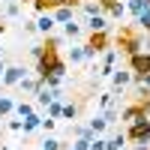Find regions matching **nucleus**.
Instances as JSON below:
<instances>
[{
  "label": "nucleus",
  "mask_w": 150,
  "mask_h": 150,
  "mask_svg": "<svg viewBox=\"0 0 150 150\" xmlns=\"http://www.w3.org/2000/svg\"><path fill=\"white\" fill-rule=\"evenodd\" d=\"M63 3H69V0H33V6H36V12H51V9H57V6H63Z\"/></svg>",
  "instance_id": "obj_16"
},
{
  "label": "nucleus",
  "mask_w": 150,
  "mask_h": 150,
  "mask_svg": "<svg viewBox=\"0 0 150 150\" xmlns=\"http://www.w3.org/2000/svg\"><path fill=\"white\" fill-rule=\"evenodd\" d=\"M3 72H6V63H3V60H0V78H3Z\"/></svg>",
  "instance_id": "obj_39"
},
{
  "label": "nucleus",
  "mask_w": 150,
  "mask_h": 150,
  "mask_svg": "<svg viewBox=\"0 0 150 150\" xmlns=\"http://www.w3.org/2000/svg\"><path fill=\"white\" fill-rule=\"evenodd\" d=\"M6 129H9V132H24L21 117H15V114H12V117H9V123H6Z\"/></svg>",
  "instance_id": "obj_30"
},
{
  "label": "nucleus",
  "mask_w": 150,
  "mask_h": 150,
  "mask_svg": "<svg viewBox=\"0 0 150 150\" xmlns=\"http://www.w3.org/2000/svg\"><path fill=\"white\" fill-rule=\"evenodd\" d=\"M123 150H126V147H123Z\"/></svg>",
  "instance_id": "obj_44"
},
{
  "label": "nucleus",
  "mask_w": 150,
  "mask_h": 150,
  "mask_svg": "<svg viewBox=\"0 0 150 150\" xmlns=\"http://www.w3.org/2000/svg\"><path fill=\"white\" fill-rule=\"evenodd\" d=\"M54 123H57V120H51V117H42V126H39V129H42V132L48 135V132L54 129Z\"/></svg>",
  "instance_id": "obj_36"
},
{
  "label": "nucleus",
  "mask_w": 150,
  "mask_h": 150,
  "mask_svg": "<svg viewBox=\"0 0 150 150\" xmlns=\"http://www.w3.org/2000/svg\"><path fill=\"white\" fill-rule=\"evenodd\" d=\"M90 33H102V30H108V15L102 12V15H87V24H84Z\"/></svg>",
  "instance_id": "obj_10"
},
{
  "label": "nucleus",
  "mask_w": 150,
  "mask_h": 150,
  "mask_svg": "<svg viewBox=\"0 0 150 150\" xmlns=\"http://www.w3.org/2000/svg\"><path fill=\"white\" fill-rule=\"evenodd\" d=\"M144 117H150V114H147L138 102H132V105H126V108L120 111V120H126L129 126H132V123H138V120H144Z\"/></svg>",
  "instance_id": "obj_6"
},
{
  "label": "nucleus",
  "mask_w": 150,
  "mask_h": 150,
  "mask_svg": "<svg viewBox=\"0 0 150 150\" xmlns=\"http://www.w3.org/2000/svg\"><path fill=\"white\" fill-rule=\"evenodd\" d=\"M66 63H75V66H78V63H87V60H84V45H72V48H69Z\"/></svg>",
  "instance_id": "obj_17"
},
{
  "label": "nucleus",
  "mask_w": 150,
  "mask_h": 150,
  "mask_svg": "<svg viewBox=\"0 0 150 150\" xmlns=\"http://www.w3.org/2000/svg\"><path fill=\"white\" fill-rule=\"evenodd\" d=\"M39 150H42V147H39Z\"/></svg>",
  "instance_id": "obj_46"
},
{
  "label": "nucleus",
  "mask_w": 150,
  "mask_h": 150,
  "mask_svg": "<svg viewBox=\"0 0 150 150\" xmlns=\"http://www.w3.org/2000/svg\"><path fill=\"white\" fill-rule=\"evenodd\" d=\"M15 87H18L21 93H27V96H36V90L42 87V81H39V78H30V75H24V78H21Z\"/></svg>",
  "instance_id": "obj_11"
},
{
  "label": "nucleus",
  "mask_w": 150,
  "mask_h": 150,
  "mask_svg": "<svg viewBox=\"0 0 150 150\" xmlns=\"http://www.w3.org/2000/svg\"><path fill=\"white\" fill-rule=\"evenodd\" d=\"M24 75H27V69H24V66H6L3 78H0V87H15Z\"/></svg>",
  "instance_id": "obj_7"
},
{
  "label": "nucleus",
  "mask_w": 150,
  "mask_h": 150,
  "mask_svg": "<svg viewBox=\"0 0 150 150\" xmlns=\"http://www.w3.org/2000/svg\"><path fill=\"white\" fill-rule=\"evenodd\" d=\"M63 117L66 120H75V117H78V105H66L63 102Z\"/></svg>",
  "instance_id": "obj_31"
},
{
  "label": "nucleus",
  "mask_w": 150,
  "mask_h": 150,
  "mask_svg": "<svg viewBox=\"0 0 150 150\" xmlns=\"http://www.w3.org/2000/svg\"><path fill=\"white\" fill-rule=\"evenodd\" d=\"M147 6H150V0H126V12H132L135 18H138Z\"/></svg>",
  "instance_id": "obj_19"
},
{
  "label": "nucleus",
  "mask_w": 150,
  "mask_h": 150,
  "mask_svg": "<svg viewBox=\"0 0 150 150\" xmlns=\"http://www.w3.org/2000/svg\"><path fill=\"white\" fill-rule=\"evenodd\" d=\"M51 15H54V21H57V24H66V21H72V18H75V6L63 3V6L51 9Z\"/></svg>",
  "instance_id": "obj_12"
},
{
  "label": "nucleus",
  "mask_w": 150,
  "mask_h": 150,
  "mask_svg": "<svg viewBox=\"0 0 150 150\" xmlns=\"http://www.w3.org/2000/svg\"><path fill=\"white\" fill-rule=\"evenodd\" d=\"M126 141H135V144H150V117L132 123L126 129Z\"/></svg>",
  "instance_id": "obj_4"
},
{
  "label": "nucleus",
  "mask_w": 150,
  "mask_h": 150,
  "mask_svg": "<svg viewBox=\"0 0 150 150\" xmlns=\"http://www.w3.org/2000/svg\"><path fill=\"white\" fill-rule=\"evenodd\" d=\"M0 30H6V24H3V15H0Z\"/></svg>",
  "instance_id": "obj_40"
},
{
  "label": "nucleus",
  "mask_w": 150,
  "mask_h": 150,
  "mask_svg": "<svg viewBox=\"0 0 150 150\" xmlns=\"http://www.w3.org/2000/svg\"><path fill=\"white\" fill-rule=\"evenodd\" d=\"M12 114H15V99L0 96V117H12Z\"/></svg>",
  "instance_id": "obj_18"
},
{
  "label": "nucleus",
  "mask_w": 150,
  "mask_h": 150,
  "mask_svg": "<svg viewBox=\"0 0 150 150\" xmlns=\"http://www.w3.org/2000/svg\"><path fill=\"white\" fill-rule=\"evenodd\" d=\"M48 117L57 120V117H63V99H54L51 105H48Z\"/></svg>",
  "instance_id": "obj_26"
},
{
  "label": "nucleus",
  "mask_w": 150,
  "mask_h": 150,
  "mask_svg": "<svg viewBox=\"0 0 150 150\" xmlns=\"http://www.w3.org/2000/svg\"><path fill=\"white\" fill-rule=\"evenodd\" d=\"M108 105H114V90H108V93L99 96V111H105Z\"/></svg>",
  "instance_id": "obj_29"
},
{
  "label": "nucleus",
  "mask_w": 150,
  "mask_h": 150,
  "mask_svg": "<svg viewBox=\"0 0 150 150\" xmlns=\"http://www.w3.org/2000/svg\"><path fill=\"white\" fill-rule=\"evenodd\" d=\"M63 33H66V39H78V36H81V24L75 21V18L66 21V24H63Z\"/></svg>",
  "instance_id": "obj_21"
},
{
  "label": "nucleus",
  "mask_w": 150,
  "mask_h": 150,
  "mask_svg": "<svg viewBox=\"0 0 150 150\" xmlns=\"http://www.w3.org/2000/svg\"><path fill=\"white\" fill-rule=\"evenodd\" d=\"M72 150H90V138H75L72 141Z\"/></svg>",
  "instance_id": "obj_33"
},
{
  "label": "nucleus",
  "mask_w": 150,
  "mask_h": 150,
  "mask_svg": "<svg viewBox=\"0 0 150 150\" xmlns=\"http://www.w3.org/2000/svg\"><path fill=\"white\" fill-rule=\"evenodd\" d=\"M21 123H24V132H21V135H30V132H36V129L42 126V114H36V111H33V114L24 117Z\"/></svg>",
  "instance_id": "obj_14"
},
{
  "label": "nucleus",
  "mask_w": 150,
  "mask_h": 150,
  "mask_svg": "<svg viewBox=\"0 0 150 150\" xmlns=\"http://www.w3.org/2000/svg\"><path fill=\"white\" fill-rule=\"evenodd\" d=\"M0 60H3V51H0Z\"/></svg>",
  "instance_id": "obj_42"
},
{
  "label": "nucleus",
  "mask_w": 150,
  "mask_h": 150,
  "mask_svg": "<svg viewBox=\"0 0 150 150\" xmlns=\"http://www.w3.org/2000/svg\"><path fill=\"white\" fill-rule=\"evenodd\" d=\"M117 66V48H105V57H102V66H99L96 75H111Z\"/></svg>",
  "instance_id": "obj_9"
},
{
  "label": "nucleus",
  "mask_w": 150,
  "mask_h": 150,
  "mask_svg": "<svg viewBox=\"0 0 150 150\" xmlns=\"http://www.w3.org/2000/svg\"><path fill=\"white\" fill-rule=\"evenodd\" d=\"M33 114V102H15V117H30Z\"/></svg>",
  "instance_id": "obj_24"
},
{
  "label": "nucleus",
  "mask_w": 150,
  "mask_h": 150,
  "mask_svg": "<svg viewBox=\"0 0 150 150\" xmlns=\"http://www.w3.org/2000/svg\"><path fill=\"white\" fill-rule=\"evenodd\" d=\"M141 30L138 27H123L120 33H117V51H123V54H126V57H132V54H138L141 51Z\"/></svg>",
  "instance_id": "obj_2"
},
{
  "label": "nucleus",
  "mask_w": 150,
  "mask_h": 150,
  "mask_svg": "<svg viewBox=\"0 0 150 150\" xmlns=\"http://www.w3.org/2000/svg\"><path fill=\"white\" fill-rule=\"evenodd\" d=\"M126 147V132H114L111 138H105V150H123Z\"/></svg>",
  "instance_id": "obj_15"
},
{
  "label": "nucleus",
  "mask_w": 150,
  "mask_h": 150,
  "mask_svg": "<svg viewBox=\"0 0 150 150\" xmlns=\"http://www.w3.org/2000/svg\"><path fill=\"white\" fill-rule=\"evenodd\" d=\"M129 69H132L135 75H144V72H150V54H147V51L132 54V57H129Z\"/></svg>",
  "instance_id": "obj_8"
},
{
  "label": "nucleus",
  "mask_w": 150,
  "mask_h": 150,
  "mask_svg": "<svg viewBox=\"0 0 150 150\" xmlns=\"http://www.w3.org/2000/svg\"><path fill=\"white\" fill-rule=\"evenodd\" d=\"M90 150H105V135H96L90 141Z\"/></svg>",
  "instance_id": "obj_34"
},
{
  "label": "nucleus",
  "mask_w": 150,
  "mask_h": 150,
  "mask_svg": "<svg viewBox=\"0 0 150 150\" xmlns=\"http://www.w3.org/2000/svg\"><path fill=\"white\" fill-rule=\"evenodd\" d=\"M57 27V21H54V15H51V12H42V15H39V21H36V30H39V33H51Z\"/></svg>",
  "instance_id": "obj_13"
},
{
  "label": "nucleus",
  "mask_w": 150,
  "mask_h": 150,
  "mask_svg": "<svg viewBox=\"0 0 150 150\" xmlns=\"http://www.w3.org/2000/svg\"><path fill=\"white\" fill-rule=\"evenodd\" d=\"M42 54H45V45H33L30 48V57L33 60H42Z\"/></svg>",
  "instance_id": "obj_35"
},
{
  "label": "nucleus",
  "mask_w": 150,
  "mask_h": 150,
  "mask_svg": "<svg viewBox=\"0 0 150 150\" xmlns=\"http://www.w3.org/2000/svg\"><path fill=\"white\" fill-rule=\"evenodd\" d=\"M18 15H21V3L18 0H9L3 6V18H18Z\"/></svg>",
  "instance_id": "obj_22"
},
{
  "label": "nucleus",
  "mask_w": 150,
  "mask_h": 150,
  "mask_svg": "<svg viewBox=\"0 0 150 150\" xmlns=\"http://www.w3.org/2000/svg\"><path fill=\"white\" fill-rule=\"evenodd\" d=\"M132 84V69H114L111 72V90L114 96H123V90Z\"/></svg>",
  "instance_id": "obj_5"
},
{
  "label": "nucleus",
  "mask_w": 150,
  "mask_h": 150,
  "mask_svg": "<svg viewBox=\"0 0 150 150\" xmlns=\"http://www.w3.org/2000/svg\"><path fill=\"white\" fill-rule=\"evenodd\" d=\"M105 48H108V30L90 33V36H87V42H84V60H96V54H102Z\"/></svg>",
  "instance_id": "obj_3"
},
{
  "label": "nucleus",
  "mask_w": 150,
  "mask_h": 150,
  "mask_svg": "<svg viewBox=\"0 0 150 150\" xmlns=\"http://www.w3.org/2000/svg\"><path fill=\"white\" fill-rule=\"evenodd\" d=\"M42 150H63V141L54 138V135H45L42 138Z\"/></svg>",
  "instance_id": "obj_25"
},
{
  "label": "nucleus",
  "mask_w": 150,
  "mask_h": 150,
  "mask_svg": "<svg viewBox=\"0 0 150 150\" xmlns=\"http://www.w3.org/2000/svg\"><path fill=\"white\" fill-rule=\"evenodd\" d=\"M69 150H72V147H69Z\"/></svg>",
  "instance_id": "obj_45"
},
{
  "label": "nucleus",
  "mask_w": 150,
  "mask_h": 150,
  "mask_svg": "<svg viewBox=\"0 0 150 150\" xmlns=\"http://www.w3.org/2000/svg\"><path fill=\"white\" fill-rule=\"evenodd\" d=\"M141 51H147V54H150V33H144V36H141Z\"/></svg>",
  "instance_id": "obj_37"
},
{
  "label": "nucleus",
  "mask_w": 150,
  "mask_h": 150,
  "mask_svg": "<svg viewBox=\"0 0 150 150\" xmlns=\"http://www.w3.org/2000/svg\"><path fill=\"white\" fill-rule=\"evenodd\" d=\"M66 69H69V63L60 57V51H48V48H45L42 60H36V78H39V81H45L48 75H57V78H63Z\"/></svg>",
  "instance_id": "obj_1"
},
{
  "label": "nucleus",
  "mask_w": 150,
  "mask_h": 150,
  "mask_svg": "<svg viewBox=\"0 0 150 150\" xmlns=\"http://www.w3.org/2000/svg\"><path fill=\"white\" fill-rule=\"evenodd\" d=\"M87 126H90V132H93V135H105V129H108V120H105L102 114H99V117H93L90 123H87Z\"/></svg>",
  "instance_id": "obj_20"
},
{
  "label": "nucleus",
  "mask_w": 150,
  "mask_h": 150,
  "mask_svg": "<svg viewBox=\"0 0 150 150\" xmlns=\"http://www.w3.org/2000/svg\"><path fill=\"white\" fill-rule=\"evenodd\" d=\"M24 33H39L36 30V21H24Z\"/></svg>",
  "instance_id": "obj_38"
},
{
  "label": "nucleus",
  "mask_w": 150,
  "mask_h": 150,
  "mask_svg": "<svg viewBox=\"0 0 150 150\" xmlns=\"http://www.w3.org/2000/svg\"><path fill=\"white\" fill-rule=\"evenodd\" d=\"M0 150H12V147H9V144H0Z\"/></svg>",
  "instance_id": "obj_41"
},
{
  "label": "nucleus",
  "mask_w": 150,
  "mask_h": 150,
  "mask_svg": "<svg viewBox=\"0 0 150 150\" xmlns=\"http://www.w3.org/2000/svg\"><path fill=\"white\" fill-rule=\"evenodd\" d=\"M81 9L87 12V15H102V3H99V0H96V3H93V0H84V3H81Z\"/></svg>",
  "instance_id": "obj_23"
},
{
  "label": "nucleus",
  "mask_w": 150,
  "mask_h": 150,
  "mask_svg": "<svg viewBox=\"0 0 150 150\" xmlns=\"http://www.w3.org/2000/svg\"><path fill=\"white\" fill-rule=\"evenodd\" d=\"M60 81H63V78H57V75H48L42 84H45V87H51V90H60Z\"/></svg>",
  "instance_id": "obj_32"
},
{
  "label": "nucleus",
  "mask_w": 150,
  "mask_h": 150,
  "mask_svg": "<svg viewBox=\"0 0 150 150\" xmlns=\"http://www.w3.org/2000/svg\"><path fill=\"white\" fill-rule=\"evenodd\" d=\"M48 51H60V36H54V33H48L45 36V42H42Z\"/></svg>",
  "instance_id": "obj_28"
},
{
  "label": "nucleus",
  "mask_w": 150,
  "mask_h": 150,
  "mask_svg": "<svg viewBox=\"0 0 150 150\" xmlns=\"http://www.w3.org/2000/svg\"><path fill=\"white\" fill-rule=\"evenodd\" d=\"M0 36H3V30H0Z\"/></svg>",
  "instance_id": "obj_43"
},
{
  "label": "nucleus",
  "mask_w": 150,
  "mask_h": 150,
  "mask_svg": "<svg viewBox=\"0 0 150 150\" xmlns=\"http://www.w3.org/2000/svg\"><path fill=\"white\" fill-rule=\"evenodd\" d=\"M135 24H138V30H141V33H150V6L138 15V21H135Z\"/></svg>",
  "instance_id": "obj_27"
}]
</instances>
